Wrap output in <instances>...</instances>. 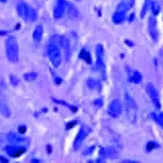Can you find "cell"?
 <instances>
[{
  "label": "cell",
  "instance_id": "obj_23",
  "mask_svg": "<svg viewBox=\"0 0 163 163\" xmlns=\"http://www.w3.org/2000/svg\"><path fill=\"white\" fill-rule=\"evenodd\" d=\"M150 8L151 10V12L154 15H158L159 12H160V5L157 1H151L150 2Z\"/></svg>",
  "mask_w": 163,
  "mask_h": 163
},
{
  "label": "cell",
  "instance_id": "obj_2",
  "mask_svg": "<svg viewBox=\"0 0 163 163\" xmlns=\"http://www.w3.org/2000/svg\"><path fill=\"white\" fill-rule=\"evenodd\" d=\"M124 101H125V107H126V112H127V117L130 120L131 123H135L137 119V105L129 93L124 94Z\"/></svg>",
  "mask_w": 163,
  "mask_h": 163
},
{
  "label": "cell",
  "instance_id": "obj_6",
  "mask_svg": "<svg viewBox=\"0 0 163 163\" xmlns=\"http://www.w3.org/2000/svg\"><path fill=\"white\" fill-rule=\"evenodd\" d=\"M90 131H91V129L88 126H82L80 128V130L78 132L74 142H73V149L75 150H77L81 147L82 143L84 142V140H85V138L88 136L89 133H90Z\"/></svg>",
  "mask_w": 163,
  "mask_h": 163
},
{
  "label": "cell",
  "instance_id": "obj_35",
  "mask_svg": "<svg viewBox=\"0 0 163 163\" xmlns=\"http://www.w3.org/2000/svg\"><path fill=\"white\" fill-rule=\"evenodd\" d=\"M7 32L6 31H0V36H4V35H6Z\"/></svg>",
  "mask_w": 163,
  "mask_h": 163
},
{
  "label": "cell",
  "instance_id": "obj_12",
  "mask_svg": "<svg viewBox=\"0 0 163 163\" xmlns=\"http://www.w3.org/2000/svg\"><path fill=\"white\" fill-rule=\"evenodd\" d=\"M7 140L11 143L12 145H20V146H21L22 144H24V142H27L26 138L20 136L14 132H10L7 135Z\"/></svg>",
  "mask_w": 163,
  "mask_h": 163
},
{
  "label": "cell",
  "instance_id": "obj_29",
  "mask_svg": "<svg viewBox=\"0 0 163 163\" xmlns=\"http://www.w3.org/2000/svg\"><path fill=\"white\" fill-rule=\"evenodd\" d=\"M150 2H151V0H146V1H145L144 8H143V11H142V18L145 17V15L147 13V8H149L150 5Z\"/></svg>",
  "mask_w": 163,
  "mask_h": 163
},
{
  "label": "cell",
  "instance_id": "obj_25",
  "mask_svg": "<svg viewBox=\"0 0 163 163\" xmlns=\"http://www.w3.org/2000/svg\"><path fill=\"white\" fill-rule=\"evenodd\" d=\"M151 117L154 118V121H156L163 128V112L158 113V114H155V113H151Z\"/></svg>",
  "mask_w": 163,
  "mask_h": 163
},
{
  "label": "cell",
  "instance_id": "obj_30",
  "mask_svg": "<svg viewBox=\"0 0 163 163\" xmlns=\"http://www.w3.org/2000/svg\"><path fill=\"white\" fill-rule=\"evenodd\" d=\"M18 130H19V133H20V134H24V133L27 132V126H23V125L19 126Z\"/></svg>",
  "mask_w": 163,
  "mask_h": 163
},
{
  "label": "cell",
  "instance_id": "obj_28",
  "mask_svg": "<svg viewBox=\"0 0 163 163\" xmlns=\"http://www.w3.org/2000/svg\"><path fill=\"white\" fill-rule=\"evenodd\" d=\"M10 82L12 83L13 86H17L18 84L20 83V79H19L18 76L14 75V74H11V75H10Z\"/></svg>",
  "mask_w": 163,
  "mask_h": 163
},
{
  "label": "cell",
  "instance_id": "obj_33",
  "mask_svg": "<svg viewBox=\"0 0 163 163\" xmlns=\"http://www.w3.org/2000/svg\"><path fill=\"white\" fill-rule=\"evenodd\" d=\"M94 149H95V146H93V147H90V149H89L88 150H85V151H84V154H91V152H92V150H93Z\"/></svg>",
  "mask_w": 163,
  "mask_h": 163
},
{
  "label": "cell",
  "instance_id": "obj_36",
  "mask_svg": "<svg viewBox=\"0 0 163 163\" xmlns=\"http://www.w3.org/2000/svg\"><path fill=\"white\" fill-rule=\"evenodd\" d=\"M122 162H127V163H128V162H129V163H132V162H133V163H136V162H138V161H134V160H123Z\"/></svg>",
  "mask_w": 163,
  "mask_h": 163
},
{
  "label": "cell",
  "instance_id": "obj_13",
  "mask_svg": "<svg viewBox=\"0 0 163 163\" xmlns=\"http://www.w3.org/2000/svg\"><path fill=\"white\" fill-rule=\"evenodd\" d=\"M66 9L67 10L68 17H70L71 20H76V19L79 18V11H78V9L75 7L74 4L67 2V8Z\"/></svg>",
  "mask_w": 163,
  "mask_h": 163
},
{
  "label": "cell",
  "instance_id": "obj_17",
  "mask_svg": "<svg viewBox=\"0 0 163 163\" xmlns=\"http://www.w3.org/2000/svg\"><path fill=\"white\" fill-rule=\"evenodd\" d=\"M37 19V11L32 7H27V17L26 21L27 22H35Z\"/></svg>",
  "mask_w": 163,
  "mask_h": 163
},
{
  "label": "cell",
  "instance_id": "obj_11",
  "mask_svg": "<svg viewBox=\"0 0 163 163\" xmlns=\"http://www.w3.org/2000/svg\"><path fill=\"white\" fill-rule=\"evenodd\" d=\"M134 3H135V0H121L120 3L118 4L116 11L126 14L133 6H134Z\"/></svg>",
  "mask_w": 163,
  "mask_h": 163
},
{
  "label": "cell",
  "instance_id": "obj_16",
  "mask_svg": "<svg viewBox=\"0 0 163 163\" xmlns=\"http://www.w3.org/2000/svg\"><path fill=\"white\" fill-rule=\"evenodd\" d=\"M42 36H43V27L41 24H38L33 31L32 38L35 42H40L42 39Z\"/></svg>",
  "mask_w": 163,
  "mask_h": 163
},
{
  "label": "cell",
  "instance_id": "obj_4",
  "mask_svg": "<svg viewBox=\"0 0 163 163\" xmlns=\"http://www.w3.org/2000/svg\"><path fill=\"white\" fill-rule=\"evenodd\" d=\"M122 110H123L122 103L120 102L119 99H114V100L111 101V103H110V106H108L107 113L111 117L117 118V117L120 116V114L122 113Z\"/></svg>",
  "mask_w": 163,
  "mask_h": 163
},
{
  "label": "cell",
  "instance_id": "obj_5",
  "mask_svg": "<svg viewBox=\"0 0 163 163\" xmlns=\"http://www.w3.org/2000/svg\"><path fill=\"white\" fill-rule=\"evenodd\" d=\"M146 91L147 93V95H149V97L150 98V100H151L152 103L154 105V107L159 110L161 107V105H160V101H159L158 92H157V89L155 88V86L152 83H149L146 86Z\"/></svg>",
  "mask_w": 163,
  "mask_h": 163
},
{
  "label": "cell",
  "instance_id": "obj_9",
  "mask_svg": "<svg viewBox=\"0 0 163 163\" xmlns=\"http://www.w3.org/2000/svg\"><path fill=\"white\" fill-rule=\"evenodd\" d=\"M66 8H67V1L66 0H58L56 8L54 9V13H53L54 18L61 19L63 16V14H65Z\"/></svg>",
  "mask_w": 163,
  "mask_h": 163
},
{
  "label": "cell",
  "instance_id": "obj_15",
  "mask_svg": "<svg viewBox=\"0 0 163 163\" xmlns=\"http://www.w3.org/2000/svg\"><path fill=\"white\" fill-rule=\"evenodd\" d=\"M60 45L61 47L65 50L66 54H67V59H68L70 57V40H68V38L65 35H61L60 38Z\"/></svg>",
  "mask_w": 163,
  "mask_h": 163
},
{
  "label": "cell",
  "instance_id": "obj_31",
  "mask_svg": "<svg viewBox=\"0 0 163 163\" xmlns=\"http://www.w3.org/2000/svg\"><path fill=\"white\" fill-rule=\"evenodd\" d=\"M94 103H95V105L97 106V107H102L103 106V100L102 99H98V100H96L95 102H94Z\"/></svg>",
  "mask_w": 163,
  "mask_h": 163
},
{
  "label": "cell",
  "instance_id": "obj_10",
  "mask_svg": "<svg viewBox=\"0 0 163 163\" xmlns=\"http://www.w3.org/2000/svg\"><path fill=\"white\" fill-rule=\"evenodd\" d=\"M149 31L151 38L154 41L158 40V31H157V26H156V20L154 17L149 18Z\"/></svg>",
  "mask_w": 163,
  "mask_h": 163
},
{
  "label": "cell",
  "instance_id": "obj_27",
  "mask_svg": "<svg viewBox=\"0 0 163 163\" xmlns=\"http://www.w3.org/2000/svg\"><path fill=\"white\" fill-rule=\"evenodd\" d=\"M159 146H158V144H156L155 142H149L147 144V147H146V150H147V151H151L152 150H154V149H156V147H158Z\"/></svg>",
  "mask_w": 163,
  "mask_h": 163
},
{
  "label": "cell",
  "instance_id": "obj_7",
  "mask_svg": "<svg viewBox=\"0 0 163 163\" xmlns=\"http://www.w3.org/2000/svg\"><path fill=\"white\" fill-rule=\"evenodd\" d=\"M5 151L7 152L8 155L11 157H20L23 155L24 152L27 151V149L24 146H20V145H11V146H7L5 147Z\"/></svg>",
  "mask_w": 163,
  "mask_h": 163
},
{
  "label": "cell",
  "instance_id": "obj_1",
  "mask_svg": "<svg viewBox=\"0 0 163 163\" xmlns=\"http://www.w3.org/2000/svg\"><path fill=\"white\" fill-rule=\"evenodd\" d=\"M6 57L10 63H17L19 61V45L17 38L10 35L5 41Z\"/></svg>",
  "mask_w": 163,
  "mask_h": 163
},
{
  "label": "cell",
  "instance_id": "obj_20",
  "mask_svg": "<svg viewBox=\"0 0 163 163\" xmlns=\"http://www.w3.org/2000/svg\"><path fill=\"white\" fill-rule=\"evenodd\" d=\"M124 20H125V14L124 13L116 11L112 16V21H113V23L116 24H122L123 22H124Z\"/></svg>",
  "mask_w": 163,
  "mask_h": 163
},
{
  "label": "cell",
  "instance_id": "obj_26",
  "mask_svg": "<svg viewBox=\"0 0 163 163\" xmlns=\"http://www.w3.org/2000/svg\"><path fill=\"white\" fill-rule=\"evenodd\" d=\"M103 54H105V50L102 44H98L96 46V55L99 58H103Z\"/></svg>",
  "mask_w": 163,
  "mask_h": 163
},
{
  "label": "cell",
  "instance_id": "obj_34",
  "mask_svg": "<svg viewBox=\"0 0 163 163\" xmlns=\"http://www.w3.org/2000/svg\"><path fill=\"white\" fill-rule=\"evenodd\" d=\"M125 43H128V45H129V46H134V43L129 41V40H125Z\"/></svg>",
  "mask_w": 163,
  "mask_h": 163
},
{
  "label": "cell",
  "instance_id": "obj_3",
  "mask_svg": "<svg viewBox=\"0 0 163 163\" xmlns=\"http://www.w3.org/2000/svg\"><path fill=\"white\" fill-rule=\"evenodd\" d=\"M47 54L52 63V65L55 67H59V66H60L62 63V55H61V51H60V49H59L58 45L53 44V43L49 44L47 47Z\"/></svg>",
  "mask_w": 163,
  "mask_h": 163
},
{
  "label": "cell",
  "instance_id": "obj_38",
  "mask_svg": "<svg viewBox=\"0 0 163 163\" xmlns=\"http://www.w3.org/2000/svg\"><path fill=\"white\" fill-rule=\"evenodd\" d=\"M132 19H134V15H131V16H130V19H129L130 22H132Z\"/></svg>",
  "mask_w": 163,
  "mask_h": 163
},
{
  "label": "cell",
  "instance_id": "obj_22",
  "mask_svg": "<svg viewBox=\"0 0 163 163\" xmlns=\"http://www.w3.org/2000/svg\"><path fill=\"white\" fill-rule=\"evenodd\" d=\"M79 58L85 61L87 63H92L91 54H90V52H88L87 50H85V49H82V50H81V52L79 54Z\"/></svg>",
  "mask_w": 163,
  "mask_h": 163
},
{
  "label": "cell",
  "instance_id": "obj_32",
  "mask_svg": "<svg viewBox=\"0 0 163 163\" xmlns=\"http://www.w3.org/2000/svg\"><path fill=\"white\" fill-rule=\"evenodd\" d=\"M0 162H2V163H9V160L6 158V157H4V156H0Z\"/></svg>",
  "mask_w": 163,
  "mask_h": 163
},
{
  "label": "cell",
  "instance_id": "obj_40",
  "mask_svg": "<svg viewBox=\"0 0 163 163\" xmlns=\"http://www.w3.org/2000/svg\"><path fill=\"white\" fill-rule=\"evenodd\" d=\"M79 1H80V0H79Z\"/></svg>",
  "mask_w": 163,
  "mask_h": 163
},
{
  "label": "cell",
  "instance_id": "obj_24",
  "mask_svg": "<svg viewBox=\"0 0 163 163\" xmlns=\"http://www.w3.org/2000/svg\"><path fill=\"white\" fill-rule=\"evenodd\" d=\"M37 75L38 74L36 72H27L24 74V80L27 82H32L37 78Z\"/></svg>",
  "mask_w": 163,
  "mask_h": 163
},
{
  "label": "cell",
  "instance_id": "obj_18",
  "mask_svg": "<svg viewBox=\"0 0 163 163\" xmlns=\"http://www.w3.org/2000/svg\"><path fill=\"white\" fill-rule=\"evenodd\" d=\"M86 83H87L88 88L91 89V90H98V91L101 90V83H100V81L94 79V78H89Z\"/></svg>",
  "mask_w": 163,
  "mask_h": 163
},
{
  "label": "cell",
  "instance_id": "obj_14",
  "mask_svg": "<svg viewBox=\"0 0 163 163\" xmlns=\"http://www.w3.org/2000/svg\"><path fill=\"white\" fill-rule=\"evenodd\" d=\"M27 7H28V5L26 2H24V1H20L18 3V5H17V11H18L19 16L21 17L22 19L26 20L27 12Z\"/></svg>",
  "mask_w": 163,
  "mask_h": 163
},
{
  "label": "cell",
  "instance_id": "obj_8",
  "mask_svg": "<svg viewBox=\"0 0 163 163\" xmlns=\"http://www.w3.org/2000/svg\"><path fill=\"white\" fill-rule=\"evenodd\" d=\"M100 156L103 159L110 158V159H115L118 157V151L113 147H103L100 150Z\"/></svg>",
  "mask_w": 163,
  "mask_h": 163
},
{
  "label": "cell",
  "instance_id": "obj_19",
  "mask_svg": "<svg viewBox=\"0 0 163 163\" xmlns=\"http://www.w3.org/2000/svg\"><path fill=\"white\" fill-rule=\"evenodd\" d=\"M129 80L133 83H135V84H139L142 79H143V76L141 74V72H139L138 71H132V73L129 75Z\"/></svg>",
  "mask_w": 163,
  "mask_h": 163
},
{
  "label": "cell",
  "instance_id": "obj_21",
  "mask_svg": "<svg viewBox=\"0 0 163 163\" xmlns=\"http://www.w3.org/2000/svg\"><path fill=\"white\" fill-rule=\"evenodd\" d=\"M0 113L5 117H9L11 115V110H10L8 105H6L3 102H0Z\"/></svg>",
  "mask_w": 163,
  "mask_h": 163
},
{
  "label": "cell",
  "instance_id": "obj_39",
  "mask_svg": "<svg viewBox=\"0 0 163 163\" xmlns=\"http://www.w3.org/2000/svg\"><path fill=\"white\" fill-rule=\"evenodd\" d=\"M1 2H3V3H5V2H7V0H0Z\"/></svg>",
  "mask_w": 163,
  "mask_h": 163
},
{
  "label": "cell",
  "instance_id": "obj_37",
  "mask_svg": "<svg viewBox=\"0 0 163 163\" xmlns=\"http://www.w3.org/2000/svg\"><path fill=\"white\" fill-rule=\"evenodd\" d=\"M31 162H33V163H37V162H41V161H40V160H37V159H32Z\"/></svg>",
  "mask_w": 163,
  "mask_h": 163
}]
</instances>
